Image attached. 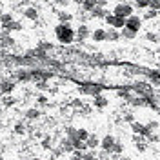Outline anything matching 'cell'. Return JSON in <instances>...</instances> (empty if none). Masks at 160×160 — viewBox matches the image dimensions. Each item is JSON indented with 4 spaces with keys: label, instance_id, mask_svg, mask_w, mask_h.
Instances as JSON below:
<instances>
[{
    "label": "cell",
    "instance_id": "cell-7",
    "mask_svg": "<svg viewBox=\"0 0 160 160\" xmlns=\"http://www.w3.org/2000/svg\"><path fill=\"white\" fill-rule=\"evenodd\" d=\"M155 15H157V11H155V9H153V11H146V13H144V17H146V18H153Z\"/></svg>",
    "mask_w": 160,
    "mask_h": 160
},
{
    "label": "cell",
    "instance_id": "cell-1",
    "mask_svg": "<svg viewBox=\"0 0 160 160\" xmlns=\"http://www.w3.org/2000/svg\"><path fill=\"white\" fill-rule=\"evenodd\" d=\"M57 37H58L60 42H71V40H73V37H75V33H73V29H71L69 26L62 24V26H58V28H57Z\"/></svg>",
    "mask_w": 160,
    "mask_h": 160
},
{
    "label": "cell",
    "instance_id": "cell-2",
    "mask_svg": "<svg viewBox=\"0 0 160 160\" xmlns=\"http://www.w3.org/2000/svg\"><path fill=\"white\" fill-rule=\"evenodd\" d=\"M140 26H142V22H140L138 17H129L128 22H126V28H128L129 31H133V33H135V31H138Z\"/></svg>",
    "mask_w": 160,
    "mask_h": 160
},
{
    "label": "cell",
    "instance_id": "cell-3",
    "mask_svg": "<svg viewBox=\"0 0 160 160\" xmlns=\"http://www.w3.org/2000/svg\"><path fill=\"white\" fill-rule=\"evenodd\" d=\"M108 24L109 26H113V28H124L126 26V22H124V18L122 17H118V15H111V17H108Z\"/></svg>",
    "mask_w": 160,
    "mask_h": 160
},
{
    "label": "cell",
    "instance_id": "cell-6",
    "mask_svg": "<svg viewBox=\"0 0 160 160\" xmlns=\"http://www.w3.org/2000/svg\"><path fill=\"white\" fill-rule=\"evenodd\" d=\"M137 4H138V8H148L151 4V0H137Z\"/></svg>",
    "mask_w": 160,
    "mask_h": 160
},
{
    "label": "cell",
    "instance_id": "cell-8",
    "mask_svg": "<svg viewBox=\"0 0 160 160\" xmlns=\"http://www.w3.org/2000/svg\"><path fill=\"white\" fill-rule=\"evenodd\" d=\"M97 104H98V106H106L108 102H106V98H102V97H100V98H97Z\"/></svg>",
    "mask_w": 160,
    "mask_h": 160
},
{
    "label": "cell",
    "instance_id": "cell-4",
    "mask_svg": "<svg viewBox=\"0 0 160 160\" xmlns=\"http://www.w3.org/2000/svg\"><path fill=\"white\" fill-rule=\"evenodd\" d=\"M131 13H133V8L129 6H117L115 8V15H118V17H131Z\"/></svg>",
    "mask_w": 160,
    "mask_h": 160
},
{
    "label": "cell",
    "instance_id": "cell-5",
    "mask_svg": "<svg viewBox=\"0 0 160 160\" xmlns=\"http://www.w3.org/2000/svg\"><path fill=\"white\" fill-rule=\"evenodd\" d=\"M93 37H95V40H104L106 38V31L104 29H97L95 33H93Z\"/></svg>",
    "mask_w": 160,
    "mask_h": 160
}]
</instances>
